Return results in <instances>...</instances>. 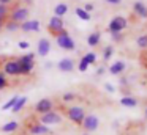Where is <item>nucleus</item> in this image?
Segmentation results:
<instances>
[{
  "instance_id": "f257e3e1",
  "label": "nucleus",
  "mask_w": 147,
  "mask_h": 135,
  "mask_svg": "<svg viewBox=\"0 0 147 135\" xmlns=\"http://www.w3.org/2000/svg\"><path fill=\"white\" fill-rule=\"evenodd\" d=\"M29 16H30V9H29V6H26V5H18V6H14L13 9H10V13H8V19L18 22V24L27 21Z\"/></svg>"
},
{
  "instance_id": "f03ea898",
  "label": "nucleus",
  "mask_w": 147,
  "mask_h": 135,
  "mask_svg": "<svg viewBox=\"0 0 147 135\" xmlns=\"http://www.w3.org/2000/svg\"><path fill=\"white\" fill-rule=\"evenodd\" d=\"M2 72H3L5 75H14V77H19L21 75V66H19L18 58H14V57H8V60L3 63V66H2Z\"/></svg>"
},
{
  "instance_id": "7ed1b4c3",
  "label": "nucleus",
  "mask_w": 147,
  "mask_h": 135,
  "mask_svg": "<svg viewBox=\"0 0 147 135\" xmlns=\"http://www.w3.org/2000/svg\"><path fill=\"white\" fill-rule=\"evenodd\" d=\"M62 121H63V116L59 112H55V110H51V112H48V113L40 115V118L36 122H40V124H43V126H52V124H60Z\"/></svg>"
},
{
  "instance_id": "20e7f679",
  "label": "nucleus",
  "mask_w": 147,
  "mask_h": 135,
  "mask_svg": "<svg viewBox=\"0 0 147 135\" xmlns=\"http://www.w3.org/2000/svg\"><path fill=\"white\" fill-rule=\"evenodd\" d=\"M127 27H128V19L127 17H123V16H114V17L111 19V22H109V25H108V31L111 35L120 33V31H123Z\"/></svg>"
},
{
  "instance_id": "39448f33",
  "label": "nucleus",
  "mask_w": 147,
  "mask_h": 135,
  "mask_svg": "<svg viewBox=\"0 0 147 135\" xmlns=\"http://www.w3.org/2000/svg\"><path fill=\"white\" fill-rule=\"evenodd\" d=\"M63 113L70 121H73L74 124H78V126H81L82 119L86 118V110H84V107H70V108H67Z\"/></svg>"
},
{
  "instance_id": "423d86ee",
  "label": "nucleus",
  "mask_w": 147,
  "mask_h": 135,
  "mask_svg": "<svg viewBox=\"0 0 147 135\" xmlns=\"http://www.w3.org/2000/svg\"><path fill=\"white\" fill-rule=\"evenodd\" d=\"M55 41H57L59 47H62V49H65V50H74L76 49V44H74L73 38L70 36V33H68L67 30L60 31V33L55 36Z\"/></svg>"
},
{
  "instance_id": "0eeeda50",
  "label": "nucleus",
  "mask_w": 147,
  "mask_h": 135,
  "mask_svg": "<svg viewBox=\"0 0 147 135\" xmlns=\"http://www.w3.org/2000/svg\"><path fill=\"white\" fill-rule=\"evenodd\" d=\"M65 30V24H63V19L62 17H57V16H52L48 22V31L52 35V36H57L60 31Z\"/></svg>"
},
{
  "instance_id": "6e6552de",
  "label": "nucleus",
  "mask_w": 147,
  "mask_h": 135,
  "mask_svg": "<svg viewBox=\"0 0 147 135\" xmlns=\"http://www.w3.org/2000/svg\"><path fill=\"white\" fill-rule=\"evenodd\" d=\"M100 126V119L96 118L95 115H86V118L81 122V127L86 132H95Z\"/></svg>"
},
{
  "instance_id": "1a4fd4ad",
  "label": "nucleus",
  "mask_w": 147,
  "mask_h": 135,
  "mask_svg": "<svg viewBox=\"0 0 147 135\" xmlns=\"http://www.w3.org/2000/svg\"><path fill=\"white\" fill-rule=\"evenodd\" d=\"M35 113H38V115H43V113H48L51 112V110H54V102H52V99H49V97H45V99H40L38 102L35 104Z\"/></svg>"
},
{
  "instance_id": "9d476101",
  "label": "nucleus",
  "mask_w": 147,
  "mask_h": 135,
  "mask_svg": "<svg viewBox=\"0 0 147 135\" xmlns=\"http://www.w3.org/2000/svg\"><path fill=\"white\" fill-rule=\"evenodd\" d=\"M57 68L60 72H73L74 68H76V63H74L73 58H62L57 63Z\"/></svg>"
},
{
  "instance_id": "9b49d317",
  "label": "nucleus",
  "mask_w": 147,
  "mask_h": 135,
  "mask_svg": "<svg viewBox=\"0 0 147 135\" xmlns=\"http://www.w3.org/2000/svg\"><path fill=\"white\" fill-rule=\"evenodd\" d=\"M49 52H51V41L48 38H41L38 41V46H36V53L40 57H46Z\"/></svg>"
},
{
  "instance_id": "f8f14e48",
  "label": "nucleus",
  "mask_w": 147,
  "mask_h": 135,
  "mask_svg": "<svg viewBox=\"0 0 147 135\" xmlns=\"http://www.w3.org/2000/svg\"><path fill=\"white\" fill-rule=\"evenodd\" d=\"M19 30L22 31H38L40 30V21H36V19H33V21H24L19 24Z\"/></svg>"
},
{
  "instance_id": "ddd939ff",
  "label": "nucleus",
  "mask_w": 147,
  "mask_h": 135,
  "mask_svg": "<svg viewBox=\"0 0 147 135\" xmlns=\"http://www.w3.org/2000/svg\"><path fill=\"white\" fill-rule=\"evenodd\" d=\"M133 13L138 16V17L147 19V6L144 5L142 2H134V5H133Z\"/></svg>"
},
{
  "instance_id": "4468645a",
  "label": "nucleus",
  "mask_w": 147,
  "mask_h": 135,
  "mask_svg": "<svg viewBox=\"0 0 147 135\" xmlns=\"http://www.w3.org/2000/svg\"><path fill=\"white\" fill-rule=\"evenodd\" d=\"M125 68H127V65H125L123 61H115L114 65L109 66V72H111L112 75H120L122 72L125 71Z\"/></svg>"
},
{
  "instance_id": "2eb2a0df",
  "label": "nucleus",
  "mask_w": 147,
  "mask_h": 135,
  "mask_svg": "<svg viewBox=\"0 0 147 135\" xmlns=\"http://www.w3.org/2000/svg\"><path fill=\"white\" fill-rule=\"evenodd\" d=\"M100 41H101V33H100V31H93V33H90L89 36H87V44H89L90 47L98 46Z\"/></svg>"
},
{
  "instance_id": "dca6fc26",
  "label": "nucleus",
  "mask_w": 147,
  "mask_h": 135,
  "mask_svg": "<svg viewBox=\"0 0 147 135\" xmlns=\"http://www.w3.org/2000/svg\"><path fill=\"white\" fill-rule=\"evenodd\" d=\"M30 132H32L33 135H41V134H48L49 129H48V126H43V124H40V122H35V124L30 127Z\"/></svg>"
},
{
  "instance_id": "f3484780",
  "label": "nucleus",
  "mask_w": 147,
  "mask_h": 135,
  "mask_svg": "<svg viewBox=\"0 0 147 135\" xmlns=\"http://www.w3.org/2000/svg\"><path fill=\"white\" fill-rule=\"evenodd\" d=\"M67 13H68L67 3H57V5L54 6V16H57V17H63Z\"/></svg>"
},
{
  "instance_id": "a211bd4d",
  "label": "nucleus",
  "mask_w": 147,
  "mask_h": 135,
  "mask_svg": "<svg viewBox=\"0 0 147 135\" xmlns=\"http://www.w3.org/2000/svg\"><path fill=\"white\" fill-rule=\"evenodd\" d=\"M18 129H19V122L18 121H10V122H7L5 126H2L0 130L2 132H16Z\"/></svg>"
},
{
  "instance_id": "6ab92c4d",
  "label": "nucleus",
  "mask_w": 147,
  "mask_h": 135,
  "mask_svg": "<svg viewBox=\"0 0 147 135\" xmlns=\"http://www.w3.org/2000/svg\"><path fill=\"white\" fill-rule=\"evenodd\" d=\"M18 61H19V63H24V65H27V63H35V53H33V52H29V53H26V55L18 57Z\"/></svg>"
},
{
  "instance_id": "aec40b11",
  "label": "nucleus",
  "mask_w": 147,
  "mask_h": 135,
  "mask_svg": "<svg viewBox=\"0 0 147 135\" xmlns=\"http://www.w3.org/2000/svg\"><path fill=\"white\" fill-rule=\"evenodd\" d=\"M26 102H27V97H18L16 104H14V105L11 107V112H13V113L21 112V110H22V107L26 105Z\"/></svg>"
},
{
  "instance_id": "412c9836",
  "label": "nucleus",
  "mask_w": 147,
  "mask_h": 135,
  "mask_svg": "<svg viewBox=\"0 0 147 135\" xmlns=\"http://www.w3.org/2000/svg\"><path fill=\"white\" fill-rule=\"evenodd\" d=\"M120 104L123 107H138V99L134 97H130V96H125L120 99Z\"/></svg>"
},
{
  "instance_id": "4be33fe9",
  "label": "nucleus",
  "mask_w": 147,
  "mask_h": 135,
  "mask_svg": "<svg viewBox=\"0 0 147 135\" xmlns=\"http://www.w3.org/2000/svg\"><path fill=\"white\" fill-rule=\"evenodd\" d=\"M19 66H21V75H29L30 72L33 71V66H35V63H27V65L19 63Z\"/></svg>"
},
{
  "instance_id": "5701e85b",
  "label": "nucleus",
  "mask_w": 147,
  "mask_h": 135,
  "mask_svg": "<svg viewBox=\"0 0 147 135\" xmlns=\"http://www.w3.org/2000/svg\"><path fill=\"white\" fill-rule=\"evenodd\" d=\"M3 28H5V30H8V31H16V30H19V24L14 22V21L7 19V22L3 24Z\"/></svg>"
},
{
  "instance_id": "b1692460",
  "label": "nucleus",
  "mask_w": 147,
  "mask_h": 135,
  "mask_svg": "<svg viewBox=\"0 0 147 135\" xmlns=\"http://www.w3.org/2000/svg\"><path fill=\"white\" fill-rule=\"evenodd\" d=\"M81 60H82V61H86L87 65L90 66V65H95V61H96V55H95L93 52H89V53H86V55H84Z\"/></svg>"
},
{
  "instance_id": "393cba45",
  "label": "nucleus",
  "mask_w": 147,
  "mask_h": 135,
  "mask_svg": "<svg viewBox=\"0 0 147 135\" xmlns=\"http://www.w3.org/2000/svg\"><path fill=\"white\" fill-rule=\"evenodd\" d=\"M76 16L79 19H82V21H90V14L87 11H84V8H76Z\"/></svg>"
},
{
  "instance_id": "a878e982",
  "label": "nucleus",
  "mask_w": 147,
  "mask_h": 135,
  "mask_svg": "<svg viewBox=\"0 0 147 135\" xmlns=\"http://www.w3.org/2000/svg\"><path fill=\"white\" fill-rule=\"evenodd\" d=\"M136 46L139 49H147V35H141L136 39Z\"/></svg>"
},
{
  "instance_id": "bb28decb",
  "label": "nucleus",
  "mask_w": 147,
  "mask_h": 135,
  "mask_svg": "<svg viewBox=\"0 0 147 135\" xmlns=\"http://www.w3.org/2000/svg\"><path fill=\"white\" fill-rule=\"evenodd\" d=\"M112 53H114V47L112 46H106L105 47V50H103V60H109L112 57Z\"/></svg>"
},
{
  "instance_id": "cd10ccee",
  "label": "nucleus",
  "mask_w": 147,
  "mask_h": 135,
  "mask_svg": "<svg viewBox=\"0 0 147 135\" xmlns=\"http://www.w3.org/2000/svg\"><path fill=\"white\" fill-rule=\"evenodd\" d=\"M8 85H10V82H8L7 75H5L3 72H0V90H3V88H8Z\"/></svg>"
},
{
  "instance_id": "c85d7f7f",
  "label": "nucleus",
  "mask_w": 147,
  "mask_h": 135,
  "mask_svg": "<svg viewBox=\"0 0 147 135\" xmlns=\"http://www.w3.org/2000/svg\"><path fill=\"white\" fill-rule=\"evenodd\" d=\"M76 97L78 96L74 93H63L62 94V100H63V102H71V100H74Z\"/></svg>"
},
{
  "instance_id": "c756f323",
  "label": "nucleus",
  "mask_w": 147,
  "mask_h": 135,
  "mask_svg": "<svg viewBox=\"0 0 147 135\" xmlns=\"http://www.w3.org/2000/svg\"><path fill=\"white\" fill-rule=\"evenodd\" d=\"M8 13H10V8H8V5H2V3H0V17L8 19Z\"/></svg>"
},
{
  "instance_id": "7c9ffc66",
  "label": "nucleus",
  "mask_w": 147,
  "mask_h": 135,
  "mask_svg": "<svg viewBox=\"0 0 147 135\" xmlns=\"http://www.w3.org/2000/svg\"><path fill=\"white\" fill-rule=\"evenodd\" d=\"M78 68H79L81 72H86L87 69H89V65H87L86 61H82V60H79V65H78Z\"/></svg>"
},
{
  "instance_id": "2f4dec72",
  "label": "nucleus",
  "mask_w": 147,
  "mask_h": 135,
  "mask_svg": "<svg viewBox=\"0 0 147 135\" xmlns=\"http://www.w3.org/2000/svg\"><path fill=\"white\" fill-rule=\"evenodd\" d=\"M16 100H18V97H13L11 100H8V102L3 105V110H8V108H11V107H13L14 104H16Z\"/></svg>"
},
{
  "instance_id": "473e14b6",
  "label": "nucleus",
  "mask_w": 147,
  "mask_h": 135,
  "mask_svg": "<svg viewBox=\"0 0 147 135\" xmlns=\"http://www.w3.org/2000/svg\"><path fill=\"white\" fill-rule=\"evenodd\" d=\"M18 46H19V49L26 50V49H29V47H30V44L27 43V41H19V43H18Z\"/></svg>"
},
{
  "instance_id": "72a5a7b5",
  "label": "nucleus",
  "mask_w": 147,
  "mask_h": 135,
  "mask_svg": "<svg viewBox=\"0 0 147 135\" xmlns=\"http://www.w3.org/2000/svg\"><path fill=\"white\" fill-rule=\"evenodd\" d=\"M112 39L117 41V43H120V41L123 39V33H122V31H120V33H114V35H112Z\"/></svg>"
},
{
  "instance_id": "f704fd0d",
  "label": "nucleus",
  "mask_w": 147,
  "mask_h": 135,
  "mask_svg": "<svg viewBox=\"0 0 147 135\" xmlns=\"http://www.w3.org/2000/svg\"><path fill=\"white\" fill-rule=\"evenodd\" d=\"M84 11H87V13L93 11V5H92V3H87V5L84 6Z\"/></svg>"
},
{
  "instance_id": "c9c22d12",
  "label": "nucleus",
  "mask_w": 147,
  "mask_h": 135,
  "mask_svg": "<svg viewBox=\"0 0 147 135\" xmlns=\"http://www.w3.org/2000/svg\"><path fill=\"white\" fill-rule=\"evenodd\" d=\"M8 60V55H0V68L3 66V63Z\"/></svg>"
},
{
  "instance_id": "e433bc0d",
  "label": "nucleus",
  "mask_w": 147,
  "mask_h": 135,
  "mask_svg": "<svg viewBox=\"0 0 147 135\" xmlns=\"http://www.w3.org/2000/svg\"><path fill=\"white\" fill-rule=\"evenodd\" d=\"M105 2H106V3H111V5H119L122 0H105Z\"/></svg>"
},
{
  "instance_id": "4c0bfd02",
  "label": "nucleus",
  "mask_w": 147,
  "mask_h": 135,
  "mask_svg": "<svg viewBox=\"0 0 147 135\" xmlns=\"http://www.w3.org/2000/svg\"><path fill=\"white\" fill-rule=\"evenodd\" d=\"M21 2H22L26 6H29V5H33V2H35V0H21Z\"/></svg>"
},
{
  "instance_id": "58836bf2",
  "label": "nucleus",
  "mask_w": 147,
  "mask_h": 135,
  "mask_svg": "<svg viewBox=\"0 0 147 135\" xmlns=\"http://www.w3.org/2000/svg\"><path fill=\"white\" fill-rule=\"evenodd\" d=\"M7 22V19H3V17H0V30L3 28V24Z\"/></svg>"
},
{
  "instance_id": "ea45409f",
  "label": "nucleus",
  "mask_w": 147,
  "mask_h": 135,
  "mask_svg": "<svg viewBox=\"0 0 147 135\" xmlns=\"http://www.w3.org/2000/svg\"><path fill=\"white\" fill-rule=\"evenodd\" d=\"M105 86H106V90H108V91H111V93H112V91H114V88L111 86V83H106Z\"/></svg>"
},
{
  "instance_id": "a19ab883",
  "label": "nucleus",
  "mask_w": 147,
  "mask_h": 135,
  "mask_svg": "<svg viewBox=\"0 0 147 135\" xmlns=\"http://www.w3.org/2000/svg\"><path fill=\"white\" fill-rule=\"evenodd\" d=\"M11 2H13V0H0V3H2V5H10Z\"/></svg>"
},
{
  "instance_id": "79ce46f5",
  "label": "nucleus",
  "mask_w": 147,
  "mask_h": 135,
  "mask_svg": "<svg viewBox=\"0 0 147 135\" xmlns=\"http://www.w3.org/2000/svg\"><path fill=\"white\" fill-rule=\"evenodd\" d=\"M146 116H147V110H146Z\"/></svg>"
},
{
  "instance_id": "37998d69",
  "label": "nucleus",
  "mask_w": 147,
  "mask_h": 135,
  "mask_svg": "<svg viewBox=\"0 0 147 135\" xmlns=\"http://www.w3.org/2000/svg\"><path fill=\"white\" fill-rule=\"evenodd\" d=\"M82 135H89V134H82Z\"/></svg>"
}]
</instances>
